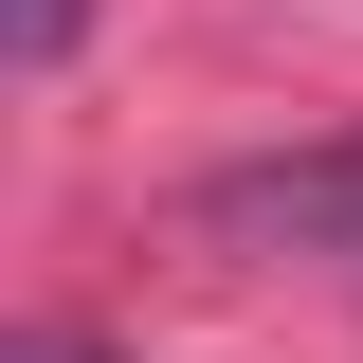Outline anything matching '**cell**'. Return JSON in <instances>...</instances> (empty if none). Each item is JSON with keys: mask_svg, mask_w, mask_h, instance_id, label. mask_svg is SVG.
Wrapping results in <instances>:
<instances>
[{"mask_svg": "<svg viewBox=\"0 0 363 363\" xmlns=\"http://www.w3.org/2000/svg\"><path fill=\"white\" fill-rule=\"evenodd\" d=\"M73 37H91V0H18V73H73Z\"/></svg>", "mask_w": 363, "mask_h": 363, "instance_id": "7a4b0ae2", "label": "cell"}, {"mask_svg": "<svg viewBox=\"0 0 363 363\" xmlns=\"http://www.w3.org/2000/svg\"><path fill=\"white\" fill-rule=\"evenodd\" d=\"M0 363H91V327H18V345H0Z\"/></svg>", "mask_w": 363, "mask_h": 363, "instance_id": "3957f363", "label": "cell"}, {"mask_svg": "<svg viewBox=\"0 0 363 363\" xmlns=\"http://www.w3.org/2000/svg\"><path fill=\"white\" fill-rule=\"evenodd\" d=\"M200 218L218 236H291V255H363V128L345 145H291V164H218Z\"/></svg>", "mask_w": 363, "mask_h": 363, "instance_id": "6da1fadb", "label": "cell"}]
</instances>
